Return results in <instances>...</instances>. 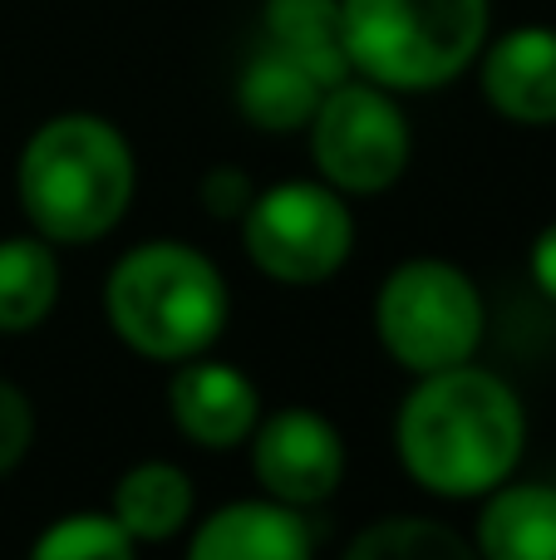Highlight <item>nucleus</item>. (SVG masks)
Returning <instances> with one entry per match:
<instances>
[{
    "mask_svg": "<svg viewBox=\"0 0 556 560\" xmlns=\"http://www.w3.org/2000/svg\"><path fill=\"white\" fill-rule=\"evenodd\" d=\"M528 443V413L498 374L468 364L419 374L399 404V463L433 497H478L512 477Z\"/></svg>",
    "mask_w": 556,
    "mask_h": 560,
    "instance_id": "obj_1",
    "label": "nucleus"
},
{
    "mask_svg": "<svg viewBox=\"0 0 556 560\" xmlns=\"http://www.w3.org/2000/svg\"><path fill=\"white\" fill-rule=\"evenodd\" d=\"M134 148L99 114H59L39 124L15 167L30 226L59 246H84L114 232L134 202Z\"/></svg>",
    "mask_w": 556,
    "mask_h": 560,
    "instance_id": "obj_2",
    "label": "nucleus"
},
{
    "mask_svg": "<svg viewBox=\"0 0 556 560\" xmlns=\"http://www.w3.org/2000/svg\"><path fill=\"white\" fill-rule=\"evenodd\" d=\"M104 310L134 354L183 364L217 345L232 300L227 280L187 242H143L108 271Z\"/></svg>",
    "mask_w": 556,
    "mask_h": 560,
    "instance_id": "obj_3",
    "label": "nucleus"
},
{
    "mask_svg": "<svg viewBox=\"0 0 556 560\" xmlns=\"http://www.w3.org/2000/svg\"><path fill=\"white\" fill-rule=\"evenodd\" d=\"M488 20V0H340L355 74L390 94L453 84L468 65H478Z\"/></svg>",
    "mask_w": 556,
    "mask_h": 560,
    "instance_id": "obj_4",
    "label": "nucleus"
},
{
    "mask_svg": "<svg viewBox=\"0 0 556 560\" xmlns=\"http://www.w3.org/2000/svg\"><path fill=\"white\" fill-rule=\"evenodd\" d=\"M374 329L394 364L409 374H439L478 354L483 295L453 261L414 256L384 276L374 300Z\"/></svg>",
    "mask_w": 556,
    "mask_h": 560,
    "instance_id": "obj_5",
    "label": "nucleus"
},
{
    "mask_svg": "<svg viewBox=\"0 0 556 560\" xmlns=\"http://www.w3.org/2000/svg\"><path fill=\"white\" fill-rule=\"evenodd\" d=\"M242 246L281 285H321L350 261V207L331 183H276L242 212Z\"/></svg>",
    "mask_w": 556,
    "mask_h": 560,
    "instance_id": "obj_6",
    "label": "nucleus"
},
{
    "mask_svg": "<svg viewBox=\"0 0 556 560\" xmlns=\"http://www.w3.org/2000/svg\"><path fill=\"white\" fill-rule=\"evenodd\" d=\"M311 158L335 192H390L409 167V118L390 89L370 79H345L325 89L311 114Z\"/></svg>",
    "mask_w": 556,
    "mask_h": 560,
    "instance_id": "obj_7",
    "label": "nucleus"
},
{
    "mask_svg": "<svg viewBox=\"0 0 556 560\" xmlns=\"http://www.w3.org/2000/svg\"><path fill=\"white\" fill-rule=\"evenodd\" d=\"M252 467L271 502L305 512L340 487L345 443L331 418L315 408H281L252 428Z\"/></svg>",
    "mask_w": 556,
    "mask_h": 560,
    "instance_id": "obj_8",
    "label": "nucleus"
},
{
    "mask_svg": "<svg viewBox=\"0 0 556 560\" xmlns=\"http://www.w3.org/2000/svg\"><path fill=\"white\" fill-rule=\"evenodd\" d=\"M167 408H173V423L183 428L187 443L217 447V453L252 438V428L262 423V394L252 378L202 354L183 359V369L167 384Z\"/></svg>",
    "mask_w": 556,
    "mask_h": 560,
    "instance_id": "obj_9",
    "label": "nucleus"
},
{
    "mask_svg": "<svg viewBox=\"0 0 556 560\" xmlns=\"http://www.w3.org/2000/svg\"><path fill=\"white\" fill-rule=\"evenodd\" d=\"M483 98L512 124H556V30L518 25L483 45Z\"/></svg>",
    "mask_w": 556,
    "mask_h": 560,
    "instance_id": "obj_10",
    "label": "nucleus"
},
{
    "mask_svg": "<svg viewBox=\"0 0 556 560\" xmlns=\"http://www.w3.org/2000/svg\"><path fill=\"white\" fill-rule=\"evenodd\" d=\"M187 560H315V536L301 506L232 502L193 532Z\"/></svg>",
    "mask_w": 556,
    "mask_h": 560,
    "instance_id": "obj_11",
    "label": "nucleus"
},
{
    "mask_svg": "<svg viewBox=\"0 0 556 560\" xmlns=\"http://www.w3.org/2000/svg\"><path fill=\"white\" fill-rule=\"evenodd\" d=\"M262 35L271 49L291 55L321 89H335L355 74L350 49H345L340 0H266Z\"/></svg>",
    "mask_w": 556,
    "mask_h": 560,
    "instance_id": "obj_12",
    "label": "nucleus"
},
{
    "mask_svg": "<svg viewBox=\"0 0 556 560\" xmlns=\"http://www.w3.org/2000/svg\"><path fill=\"white\" fill-rule=\"evenodd\" d=\"M483 560H556V487H493L478 516Z\"/></svg>",
    "mask_w": 556,
    "mask_h": 560,
    "instance_id": "obj_13",
    "label": "nucleus"
},
{
    "mask_svg": "<svg viewBox=\"0 0 556 560\" xmlns=\"http://www.w3.org/2000/svg\"><path fill=\"white\" fill-rule=\"evenodd\" d=\"M325 89L296 65L291 55L262 45L246 59L242 79H236V108L252 128L262 133H296V128L311 124V114L321 108Z\"/></svg>",
    "mask_w": 556,
    "mask_h": 560,
    "instance_id": "obj_14",
    "label": "nucleus"
},
{
    "mask_svg": "<svg viewBox=\"0 0 556 560\" xmlns=\"http://www.w3.org/2000/svg\"><path fill=\"white\" fill-rule=\"evenodd\" d=\"M114 516L134 541H167L193 522V477L173 463H138L114 482Z\"/></svg>",
    "mask_w": 556,
    "mask_h": 560,
    "instance_id": "obj_15",
    "label": "nucleus"
},
{
    "mask_svg": "<svg viewBox=\"0 0 556 560\" xmlns=\"http://www.w3.org/2000/svg\"><path fill=\"white\" fill-rule=\"evenodd\" d=\"M59 261L45 236H5L0 242V335H25L55 310Z\"/></svg>",
    "mask_w": 556,
    "mask_h": 560,
    "instance_id": "obj_16",
    "label": "nucleus"
},
{
    "mask_svg": "<svg viewBox=\"0 0 556 560\" xmlns=\"http://www.w3.org/2000/svg\"><path fill=\"white\" fill-rule=\"evenodd\" d=\"M345 560H483L478 546L433 516H384L350 541Z\"/></svg>",
    "mask_w": 556,
    "mask_h": 560,
    "instance_id": "obj_17",
    "label": "nucleus"
},
{
    "mask_svg": "<svg viewBox=\"0 0 556 560\" xmlns=\"http://www.w3.org/2000/svg\"><path fill=\"white\" fill-rule=\"evenodd\" d=\"M30 560H138V541L114 516L74 512L39 532V541L30 546Z\"/></svg>",
    "mask_w": 556,
    "mask_h": 560,
    "instance_id": "obj_18",
    "label": "nucleus"
},
{
    "mask_svg": "<svg viewBox=\"0 0 556 560\" xmlns=\"http://www.w3.org/2000/svg\"><path fill=\"white\" fill-rule=\"evenodd\" d=\"M35 443V408L10 378H0V477L15 472Z\"/></svg>",
    "mask_w": 556,
    "mask_h": 560,
    "instance_id": "obj_19",
    "label": "nucleus"
},
{
    "mask_svg": "<svg viewBox=\"0 0 556 560\" xmlns=\"http://www.w3.org/2000/svg\"><path fill=\"white\" fill-rule=\"evenodd\" d=\"M197 197H202V207L212 217H222V222H242V212L252 207V173L246 167H212V173L202 177V187H197Z\"/></svg>",
    "mask_w": 556,
    "mask_h": 560,
    "instance_id": "obj_20",
    "label": "nucleus"
},
{
    "mask_svg": "<svg viewBox=\"0 0 556 560\" xmlns=\"http://www.w3.org/2000/svg\"><path fill=\"white\" fill-rule=\"evenodd\" d=\"M532 280L542 285V295L556 300V222L537 236V246H532Z\"/></svg>",
    "mask_w": 556,
    "mask_h": 560,
    "instance_id": "obj_21",
    "label": "nucleus"
}]
</instances>
